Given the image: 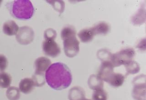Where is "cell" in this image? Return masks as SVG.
<instances>
[{
  "mask_svg": "<svg viewBox=\"0 0 146 100\" xmlns=\"http://www.w3.org/2000/svg\"><path fill=\"white\" fill-rule=\"evenodd\" d=\"M45 77L48 86L55 90L67 88L72 82L70 70L67 65L61 63L50 65L46 72Z\"/></svg>",
  "mask_w": 146,
  "mask_h": 100,
  "instance_id": "1",
  "label": "cell"
},
{
  "mask_svg": "<svg viewBox=\"0 0 146 100\" xmlns=\"http://www.w3.org/2000/svg\"><path fill=\"white\" fill-rule=\"evenodd\" d=\"M11 16L21 20H27L32 18L34 9L29 0H17L7 4Z\"/></svg>",
  "mask_w": 146,
  "mask_h": 100,
  "instance_id": "2",
  "label": "cell"
},
{
  "mask_svg": "<svg viewBox=\"0 0 146 100\" xmlns=\"http://www.w3.org/2000/svg\"><path fill=\"white\" fill-rule=\"evenodd\" d=\"M135 53L134 50L131 48L122 49L114 54H112L111 63L114 67L127 65L133 61Z\"/></svg>",
  "mask_w": 146,
  "mask_h": 100,
  "instance_id": "3",
  "label": "cell"
},
{
  "mask_svg": "<svg viewBox=\"0 0 146 100\" xmlns=\"http://www.w3.org/2000/svg\"><path fill=\"white\" fill-rule=\"evenodd\" d=\"M146 76L141 75L134 79L132 96L136 100H146Z\"/></svg>",
  "mask_w": 146,
  "mask_h": 100,
  "instance_id": "4",
  "label": "cell"
},
{
  "mask_svg": "<svg viewBox=\"0 0 146 100\" xmlns=\"http://www.w3.org/2000/svg\"><path fill=\"white\" fill-rule=\"evenodd\" d=\"M63 41L64 51L65 55L70 58L76 56L80 51V42L76 36L67 38Z\"/></svg>",
  "mask_w": 146,
  "mask_h": 100,
  "instance_id": "5",
  "label": "cell"
},
{
  "mask_svg": "<svg viewBox=\"0 0 146 100\" xmlns=\"http://www.w3.org/2000/svg\"><path fill=\"white\" fill-rule=\"evenodd\" d=\"M34 38V32L31 27L23 26L20 27L16 35V38L18 43L27 45L33 42Z\"/></svg>",
  "mask_w": 146,
  "mask_h": 100,
  "instance_id": "6",
  "label": "cell"
},
{
  "mask_svg": "<svg viewBox=\"0 0 146 100\" xmlns=\"http://www.w3.org/2000/svg\"><path fill=\"white\" fill-rule=\"evenodd\" d=\"M42 50L46 56L55 58L61 53L60 48L52 39H45L42 42Z\"/></svg>",
  "mask_w": 146,
  "mask_h": 100,
  "instance_id": "7",
  "label": "cell"
},
{
  "mask_svg": "<svg viewBox=\"0 0 146 100\" xmlns=\"http://www.w3.org/2000/svg\"><path fill=\"white\" fill-rule=\"evenodd\" d=\"M51 65V61L50 59L46 57H40L37 58L34 63L36 69L35 72L44 74Z\"/></svg>",
  "mask_w": 146,
  "mask_h": 100,
  "instance_id": "8",
  "label": "cell"
},
{
  "mask_svg": "<svg viewBox=\"0 0 146 100\" xmlns=\"http://www.w3.org/2000/svg\"><path fill=\"white\" fill-rule=\"evenodd\" d=\"M125 79V77L124 75L114 72L105 82L109 84L111 86L114 88H118L122 85L124 82Z\"/></svg>",
  "mask_w": 146,
  "mask_h": 100,
  "instance_id": "9",
  "label": "cell"
},
{
  "mask_svg": "<svg viewBox=\"0 0 146 100\" xmlns=\"http://www.w3.org/2000/svg\"><path fill=\"white\" fill-rule=\"evenodd\" d=\"M19 90L25 94L32 92L35 86L33 79L29 78H25L22 79L19 84Z\"/></svg>",
  "mask_w": 146,
  "mask_h": 100,
  "instance_id": "10",
  "label": "cell"
},
{
  "mask_svg": "<svg viewBox=\"0 0 146 100\" xmlns=\"http://www.w3.org/2000/svg\"><path fill=\"white\" fill-rule=\"evenodd\" d=\"M19 29V26L14 21L9 20L4 23L3 32L7 35L11 36L17 35Z\"/></svg>",
  "mask_w": 146,
  "mask_h": 100,
  "instance_id": "11",
  "label": "cell"
},
{
  "mask_svg": "<svg viewBox=\"0 0 146 100\" xmlns=\"http://www.w3.org/2000/svg\"><path fill=\"white\" fill-rule=\"evenodd\" d=\"M88 85L90 88L94 91L103 89L104 88L103 81L98 75H91L88 80Z\"/></svg>",
  "mask_w": 146,
  "mask_h": 100,
  "instance_id": "12",
  "label": "cell"
},
{
  "mask_svg": "<svg viewBox=\"0 0 146 100\" xmlns=\"http://www.w3.org/2000/svg\"><path fill=\"white\" fill-rule=\"evenodd\" d=\"M85 91L80 86H74L69 91L68 99L70 100H81L85 98Z\"/></svg>",
  "mask_w": 146,
  "mask_h": 100,
  "instance_id": "13",
  "label": "cell"
},
{
  "mask_svg": "<svg viewBox=\"0 0 146 100\" xmlns=\"http://www.w3.org/2000/svg\"><path fill=\"white\" fill-rule=\"evenodd\" d=\"M95 36V33L92 28L82 29L78 34V36L80 40L84 43L90 42L93 39Z\"/></svg>",
  "mask_w": 146,
  "mask_h": 100,
  "instance_id": "14",
  "label": "cell"
},
{
  "mask_svg": "<svg viewBox=\"0 0 146 100\" xmlns=\"http://www.w3.org/2000/svg\"><path fill=\"white\" fill-rule=\"evenodd\" d=\"M91 28L92 29L95 35H106L108 33L110 29L109 25L104 22L97 23Z\"/></svg>",
  "mask_w": 146,
  "mask_h": 100,
  "instance_id": "15",
  "label": "cell"
},
{
  "mask_svg": "<svg viewBox=\"0 0 146 100\" xmlns=\"http://www.w3.org/2000/svg\"><path fill=\"white\" fill-rule=\"evenodd\" d=\"M145 9L141 8L132 17V22L134 25H140L145 21Z\"/></svg>",
  "mask_w": 146,
  "mask_h": 100,
  "instance_id": "16",
  "label": "cell"
},
{
  "mask_svg": "<svg viewBox=\"0 0 146 100\" xmlns=\"http://www.w3.org/2000/svg\"><path fill=\"white\" fill-rule=\"evenodd\" d=\"M6 95L9 100H18L20 97V92L18 88L11 86L6 91Z\"/></svg>",
  "mask_w": 146,
  "mask_h": 100,
  "instance_id": "17",
  "label": "cell"
},
{
  "mask_svg": "<svg viewBox=\"0 0 146 100\" xmlns=\"http://www.w3.org/2000/svg\"><path fill=\"white\" fill-rule=\"evenodd\" d=\"M11 77L10 75L5 72L0 73V88H7L10 86Z\"/></svg>",
  "mask_w": 146,
  "mask_h": 100,
  "instance_id": "18",
  "label": "cell"
},
{
  "mask_svg": "<svg viewBox=\"0 0 146 100\" xmlns=\"http://www.w3.org/2000/svg\"><path fill=\"white\" fill-rule=\"evenodd\" d=\"M76 35L75 28L72 26H67L63 28L61 32V37L62 40Z\"/></svg>",
  "mask_w": 146,
  "mask_h": 100,
  "instance_id": "19",
  "label": "cell"
},
{
  "mask_svg": "<svg viewBox=\"0 0 146 100\" xmlns=\"http://www.w3.org/2000/svg\"><path fill=\"white\" fill-rule=\"evenodd\" d=\"M127 70V75L137 74L140 70V67L138 63L136 61H132L129 63L125 65Z\"/></svg>",
  "mask_w": 146,
  "mask_h": 100,
  "instance_id": "20",
  "label": "cell"
},
{
  "mask_svg": "<svg viewBox=\"0 0 146 100\" xmlns=\"http://www.w3.org/2000/svg\"><path fill=\"white\" fill-rule=\"evenodd\" d=\"M32 79L34 82L35 86L41 87L45 83V77L44 74L35 72L32 76Z\"/></svg>",
  "mask_w": 146,
  "mask_h": 100,
  "instance_id": "21",
  "label": "cell"
},
{
  "mask_svg": "<svg viewBox=\"0 0 146 100\" xmlns=\"http://www.w3.org/2000/svg\"><path fill=\"white\" fill-rule=\"evenodd\" d=\"M112 54L106 49H102L97 52V57L100 59L102 62L103 61H110Z\"/></svg>",
  "mask_w": 146,
  "mask_h": 100,
  "instance_id": "22",
  "label": "cell"
},
{
  "mask_svg": "<svg viewBox=\"0 0 146 100\" xmlns=\"http://www.w3.org/2000/svg\"><path fill=\"white\" fill-rule=\"evenodd\" d=\"M107 92L104 89L95 90L92 95L93 100H107Z\"/></svg>",
  "mask_w": 146,
  "mask_h": 100,
  "instance_id": "23",
  "label": "cell"
},
{
  "mask_svg": "<svg viewBox=\"0 0 146 100\" xmlns=\"http://www.w3.org/2000/svg\"><path fill=\"white\" fill-rule=\"evenodd\" d=\"M48 3L51 5L54 9L59 13H63L65 8V4L62 1H48Z\"/></svg>",
  "mask_w": 146,
  "mask_h": 100,
  "instance_id": "24",
  "label": "cell"
},
{
  "mask_svg": "<svg viewBox=\"0 0 146 100\" xmlns=\"http://www.w3.org/2000/svg\"><path fill=\"white\" fill-rule=\"evenodd\" d=\"M57 36V33L52 28L48 29L45 31L44 38L45 39L54 40Z\"/></svg>",
  "mask_w": 146,
  "mask_h": 100,
  "instance_id": "25",
  "label": "cell"
},
{
  "mask_svg": "<svg viewBox=\"0 0 146 100\" xmlns=\"http://www.w3.org/2000/svg\"><path fill=\"white\" fill-rule=\"evenodd\" d=\"M7 59L3 55H0V72H3L8 66Z\"/></svg>",
  "mask_w": 146,
  "mask_h": 100,
  "instance_id": "26",
  "label": "cell"
},
{
  "mask_svg": "<svg viewBox=\"0 0 146 100\" xmlns=\"http://www.w3.org/2000/svg\"><path fill=\"white\" fill-rule=\"evenodd\" d=\"M90 100V99H86V98H84V99H82V100Z\"/></svg>",
  "mask_w": 146,
  "mask_h": 100,
  "instance_id": "27",
  "label": "cell"
},
{
  "mask_svg": "<svg viewBox=\"0 0 146 100\" xmlns=\"http://www.w3.org/2000/svg\"><path fill=\"white\" fill-rule=\"evenodd\" d=\"M2 1H1V0H0V6L1 5V3H2Z\"/></svg>",
  "mask_w": 146,
  "mask_h": 100,
  "instance_id": "28",
  "label": "cell"
}]
</instances>
